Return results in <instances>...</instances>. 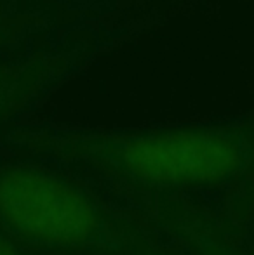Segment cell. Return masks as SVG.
<instances>
[{"label":"cell","mask_w":254,"mask_h":255,"mask_svg":"<svg viewBox=\"0 0 254 255\" xmlns=\"http://www.w3.org/2000/svg\"><path fill=\"white\" fill-rule=\"evenodd\" d=\"M19 144L162 188L228 181L254 163V118L122 132L35 130Z\"/></svg>","instance_id":"6da1fadb"},{"label":"cell","mask_w":254,"mask_h":255,"mask_svg":"<svg viewBox=\"0 0 254 255\" xmlns=\"http://www.w3.org/2000/svg\"><path fill=\"white\" fill-rule=\"evenodd\" d=\"M0 228L31 243L82 247L103 235V219L87 195L49 172L0 168Z\"/></svg>","instance_id":"7a4b0ae2"},{"label":"cell","mask_w":254,"mask_h":255,"mask_svg":"<svg viewBox=\"0 0 254 255\" xmlns=\"http://www.w3.org/2000/svg\"><path fill=\"white\" fill-rule=\"evenodd\" d=\"M103 38L89 28L58 26L0 52V122L23 111L84 68Z\"/></svg>","instance_id":"3957f363"},{"label":"cell","mask_w":254,"mask_h":255,"mask_svg":"<svg viewBox=\"0 0 254 255\" xmlns=\"http://www.w3.org/2000/svg\"><path fill=\"white\" fill-rule=\"evenodd\" d=\"M51 28H56V24L47 14L21 9L14 2H0V52Z\"/></svg>","instance_id":"277c9868"},{"label":"cell","mask_w":254,"mask_h":255,"mask_svg":"<svg viewBox=\"0 0 254 255\" xmlns=\"http://www.w3.org/2000/svg\"><path fill=\"white\" fill-rule=\"evenodd\" d=\"M0 255H21L12 242L0 233Z\"/></svg>","instance_id":"5b68a950"}]
</instances>
